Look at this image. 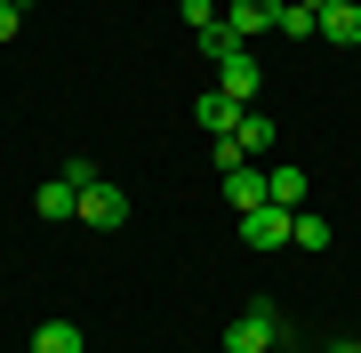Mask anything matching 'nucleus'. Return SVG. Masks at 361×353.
I'll return each mask as SVG.
<instances>
[{
  "mask_svg": "<svg viewBox=\"0 0 361 353\" xmlns=\"http://www.w3.org/2000/svg\"><path fill=\"white\" fill-rule=\"evenodd\" d=\"M32 353H89V337H80V321H40Z\"/></svg>",
  "mask_w": 361,
  "mask_h": 353,
  "instance_id": "9",
  "label": "nucleus"
},
{
  "mask_svg": "<svg viewBox=\"0 0 361 353\" xmlns=\"http://www.w3.org/2000/svg\"><path fill=\"white\" fill-rule=\"evenodd\" d=\"M233 49H249V40H241V32H233V25H225V16H217V25H209V32H201V56H209V65H225V56H233Z\"/></svg>",
  "mask_w": 361,
  "mask_h": 353,
  "instance_id": "13",
  "label": "nucleus"
},
{
  "mask_svg": "<svg viewBox=\"0 0 361 353\" xmlns=\"http://www.w3.org/2000/svg\"><path fill=\"white\" fill-rule=\"evenodd\" d=\"M289 241H297V249H329L337 233H329V217H313V209H297V225H289Z\"/></svg>",
  "mask_w": 361,
  "mask_h": 353,
  "instance_id": "15",
  "label": "nucleus"
},
{
  "mask_svg": "<svg viewBox=\"0 0 361 353\" xmlns=\"http://www.w3.org/2000/svg\"><path fill=\"white\" fill-rule=\"evenodd\" d=\"M217 89L233 97V105H249V97L265 89V73H257V56H249V49H233L225 65H217Z\"/></svg>",
  "mask_w": 361,
  "mask_h": 353,
  "instance_id": "4",
  "label": "nucleus"
},
{
  "mask_svg": "<svg viewBox=\"0 0 361 353\" xmlns=\"http://www.w3.org/2000/svg\"><path fill=\"white\" fill-rule=\"evenodd\" d=\"M273 32H289V40H322V16L297 8V0H281V25H273Z\"/></svg>",
  "mask_w": 361,
  "mask_h": 353,
  "instance_id": "14",
  "label": "nucleus"
},
{
  "mask_svg": "<svg viewBox=\"0 0 361 353\" xmlns=\"http://www.w3.org/2000/svg\"><path fill=\"white\" fill-rule=\"evenodd\" d=\"M241 40H257V32H273L281 25V0H233V16H225Z\"/></svg>",
  "mask_w": 361,
  "mask_h": 353,
  "instance_id": "8",
  "label": "nucleus"
},
{
  "mask_svg": "<svg viewBox=\"0 0 361 353\" xmlns=\"http://www.w3.org/2000/svg\"><path fill=\"white\" fill-rule=\"evenodd\" d=\"M353 345H361V337H353Z\"/></svg>",
  "mask_w": 361,
  "mask_h": 353,
  "instance_id": "20",
  "label": "nucleus"
},
{
  "mask_svg": "<svg viewBox=\"0 0 361 353\" xmlns=\"http://www.w3.org/2000/svg\"><path fill=\"white\" fill-rule=\"evenodd\" d=\"M241 113H249V105H233V97H225V89H209V97H201V105H193V120H201V129H209V137H233V129H241Z\"/></svg>",
  "mask_w": 361,
  "mask_h": 353,
  "instance_id": "6",
  "label": "nucleus"
},
{
  "mask_svg": "<svg viewBox=\"0 0 361 353\" xmlns=\"http://www.w3.org/2000/svg\"><path fill=\"white\" fill-rule=\"evenodd\" d=\"M233 144H241V161L273 153V120H265V113H241V129H233Z\"/></svg>",
  "mask_w": 361,
  "mask_h": 353,
  "instance_id": "12",
  "label": "nucleus"
},
{
  "mask_svg": "<svg viewBox=\"0 0 361 353\" xmlns=\"http://www.w3.org/2000/svg\"><path fill=\"white\" fill-rule=\"evenodd\" d=\"M329 353H361V345H353V337H337V345H329Z\"/></svg>",
  "mask_w": 361,
  "mask_h": 353,
  "instance_id": "18",
  "label": "nucleus"
},
{
  "mask_svg": "<svg viewBox=\"0 0 361 353\" xmlns=\"http://www.w3.org/2000/svg\"><path fill=\"white\" fill-rule=\"evenodd\" d=\"M185 25H193V40H201L209 25H217V0H185Z\"/></svg>",
  "mask_w": 361,
  "mask_h": 353,
  "instance_id": "16",
  "label": "nucleus"
},
{
  "mask_svg": "<svg viewBox=\"0 0 361 353\" xmlns=\"http://www.w3.org/2000/svg\"><path fill=\"white\" fill-rule=\"evenodd\" d=\"M297 8H313V16H322V8H329V0H297Z\"/></svg>",
  "mask_w": 361,
  "mask_h": 353,
  "instance_id": "19",
  "label": "nucleus"
},
{
  "mask_svg": "<svg viewBox=\"0 0 361 353\" xmlns=\"http://www.w3.org/2000/svg\"><path fill=\"white\" fill-rule=\"evenodd\" d=\"M80 217L97 225V233H121V225H129V193H121V185H80Z\"/></svg>",
  "mask_w": 361,
  "mask_h": 353,
  "instance_id": "2",
  "label": "nucleus"
},
{
  "mask_svg": "<svg viewBox=\"0 0 361 353\" xmlns=\"http://www.w3.org/2000/svg\"><path fill=\"white\" fill-rule=\"evenodd\" d=\"M289 225H297V209L265 201V209H241V241H249V249H281V241H289Z\"/></svg>",
  "mask_w": 361,
  "mask_h": 353,
  "instance_id": "3",
  "label": "nucleus"
},
{
  "mask_svg": "<svg viewBox=\"0 0 361 353\" xmlns=\"http://www.w3.org/2000/svg\"><path fill=\"white\" fill-rule=\"evenodd\" d=\"M32 209H40V217H80V185H73V177H49Z\"/></svg>",
  "mask_w": 361,
  "mask_h": 353,
  "instance_id": "10",
  "label": "nucleus"
},
{
  "mask_svg": "<svg viewBox=\"0 0 361 353\" xmlns=\"http://www.w3.org/2000/svg\"><path fill=\"white\" fill-rule=\"evenodd\" d=\"M217 177H225V201H233V217H241V209H265V169L233 161V169H217Z\"/></svg>",
  "mask_w": 361,
  "mask_h": 353,
  "instance_id": "5",
  "label": "nucleus"
},
{
  "mask_svg": "<svg viewBox=\"0 0 361 353\" xmlns=\"http://www.w3.org/2000/svg\"><path fill=\"white\" fill-rule=\"evenodd\" d=\"M281 345V305H241L225 329V353H273Z\"/></svg>",
  "mask_w": 361,
  "mask_h": 353,
  "instance_id": "1",
  "label": "nucleus"
},
{
  "mask_svg": "<svg viewBox=\"0 0 361 353\" xmlns=\"http://www.w3.org/2000/svg\"><path fill=\"white\" fill-rule=\"evenodd\" d=\"M16 25H25V0H0V40H16Z\"/></svg>",
  "mask_w": 361,
  "mask_h": 353,
  "instance_id": "17",
  "label": "nucleus"
},
{
  "mask_svg": "<svg viewBox=\"0 0 361 353\" xmlns=\"http://www.w3.org/2000/svg\"><path fill=\"white\" fill-rule=\"evenodd\" d=\"M305 185H313V177H297V169H265V201H281V209H305Z\"/></svg>",
  "mask_w": 361,
  "mask_h": 353,
  "instance_id": "11",
  "label": "nucleus"
},
{
  "mask_svg": "<svg viewBox=\"0 0 361 353\" xmlns=\"http://www.w3.org/2000/svg\"><path fill=\"white\" fill-rule=\"evenodd\" d=\"M322 40L361 49V0H329V8H322Z\"/></svg>",
  "mask_w": 361,
  "mask_h": 353,
  "instance_id": "7",
  "label": "nucleus"
}]
</instances>
